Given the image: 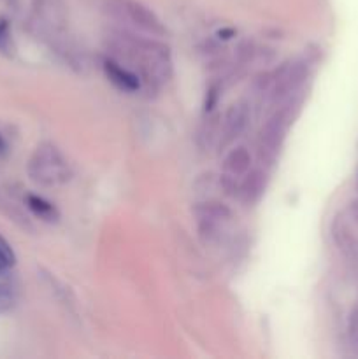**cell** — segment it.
I'll list each match as a JSON object with an SVG mask.
<instances>
[{
	"label": "cell",
	"instance_id": "obj_1",
	"mask_svg": "<svg viewBox=\"0 0 358 359\" xmlns=\"http://www.w3.org/2000/svg\"><path fill=\"white\" fill-rule=\"evenodd\" d=\"M28 174L35 182L42 186H58L65 184L70 179L69 161L62 153L51 144H42L32 154L28 163Z\"/></svg>",
	"mask_w": 358,
	"mask_h": 359
},
{
	"label": "cell",
	"instance_id": "obj_2",
	"mask_svg": "<svg viewBox=\"0 0 358 359\" xmlns=\"http://www.w3.org/2000/svg\"><path fill=\"white\" fill-rule=\"evenodd\" d=\"M288 126V109L279 111L277 114H274L269 119V123L265 125V128L262 130V135H260V158L265 161H272L276 153L279 151L281 142L284 139V133H286Z\"/></svg>",
	"mask_w": 358,
	"mask_h": 359
},
{
	"label": "cell",
	"instance_id": "obj_3",
	"mask_svg": "<svg viewBox=\"0 0 358 359\" xmlns=\"http://www.w3.org/2000/svg\"><path fill=\"white\" fill-rule=\"evenodd\" d=\"M114 4L116 11H118L121 16H125L130 23L135 25V27L158 35H161L165 32L160 20L153 14V11L147 9L146 6H142V4L137 2V0H114Z\"/></svg>",
	"mask_w": 358,
	"mask_h": 359
},
{
	"label": "cell",
	"instance_id": "obj_4",
	"mask_svg": "<svg viewBox=\"0 0 358 359\" xmlns=\"http://www.w3.org/2000/svg\"><path fill=\"white\" fill-rule=\"evenodd\" d=\"M246 125V107L242 105H232L230 111L225 116V125H223V133H221V144H230L239 133L242 132Z\"/></svg>",
	"mask_w": 358,
	"mask_h": 359
},
{
	"label": "cell",
	"instance_id": "obj_5",
	"mask_svg": "<svg viewBox=\"0 0 358 359\" xmlns=\"http://www.w3.org/2000/svg\"><path fill=\"white\" fill-rule=\"evenodd\" d=\"M105 72H107L109 79L118 84L119 88H123V90L135 91L139 88V77L132 70L123 67L121 63L105 62Z\"/></svg>",
	"mask_w": 358,
	"mask_h": 359
},
{
	"label": "cell",
	"instance_id": "obj_6",
	"mask_svg": "<svg viewBox=\"0 0 358 359\" xmlns=\"http://www.w3.org/2000/svg\"><path fill=\"white\" fill-rule=\"evenodd\" d=\"M7 269H0V314H6L14 307V290L6 277Z\"/></svg>",
	"mask_w": 358,
	"mask_h": 359
},
{
	"label": "cell",
	"instance_id": "obj_7",
	"mask_svg": "<svg viewBox=\"0 0 358 359\" xmlns=\"http://www.w3.org/2000/svg\"><path fill=\"white\" fill-rule=\"evenodd\" d=\"M248 165H249V154L246 153L242 147L232 151V154L227 158V161H225V168H227V172H230L232 175L242 174V172L248 168Z\"/></svg>",
	"mask_w": 358,
	"mask_h": 359
},
{
	"label": "cell",
	"instance_id": "obj_8",
	"mask_svg": "<svg viewBox=\"0 0 358 359\" xmlns=\"http://www.w3.org/2000/svg\"><path fill=\"white\" fill-rule=\"evenodd\" d=\"M28 207H30L39 217H42V219H53V217H56L55 207L49 202H46L44 198H41V196H28Z\"/></svg>",
	"mask_w": 358,
	"mask_h": 359
},
{
	"label": "cell",
	"instance_id": "obj_9",
	"mask_svg": "<svg viewBox=\"0 0 358 359\" xmlns=\"http://www.w3.org/2000/svg\"><path fill=\"white\" fill-rule=\"evenodd\" d=\"M13 51H14V42H13V34H11L9 21L0 18V53L9 56Z\"/></svg>",
	"mask_w": 358,
	"mask_h": 359
},
{
	"label": "cell",
	"instance_id": "obj_10",
	"mask_svg": "<svg viewBox=\"0 0 358 359\" xmlns=\"http://www.w3.org/2000/svg\"><path fill=\"white\" fill-rule=\"evenodd\" d=\"M13 263H14L13 249H11L9 244L0 237V269H9Z\"/></svg>",
	"mask_w": 358,
	"mask_h": 359
},
{
	"label": "cell",
	"instance_id": "obj_11",
	"mask_svg": "<svg viewBox=\"0 0 358 359\" xmlns=\"http://www.w3.org/2000/svg\"><path fill=\"white\" fill-rule=\"evenodd\" d=\"M350 339L354 349L358 351V307L353 309L350 316Z\"/></svg>",
	"mask_w": 358,
	"mask_h": 359
},
{
	"label": "cell",
	"instance_id": "obj_12",
	"mask_svg": "<svg viewBox=\"0 0 358 359\" xmlns=\"http://www.w3.org/2000/svg\"><path fill=\"white\" fill-rule=\"evenodd\" d=\"M351 216H353V219L358 223V198L351 203Z\"/></svg>",
	"mask_w": 358,
	"mask_h": 359
},
{
	"label": "cell",
	"instance_id": "obj_13",
	"mask_svg": "<svg viewBox=\"0 0 358 359\" xmlns=\"http://www.w3.org/2000/svg\"><path fill=\"white\" fill-rule=\"evenodd\" d=\"M4 151H6V142H4L2 135H0V154H2Z\"/></svg>",
	"mask_w": 358,
	"mask_h": 359
}]
</instances>
